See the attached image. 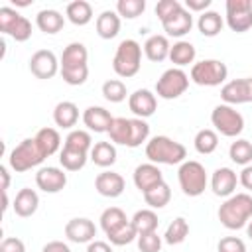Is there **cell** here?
Here are the masks:
<instances>
[{
    "mask_svg": "<svg viewBox=\"0 0 252 252\" xmlns=\"http://www.w3.org/2000/svg\"><path fill=\"white\" fill-rule=\"evenodd\" d=\"M0 177H2V191H8L10 187V173L6 165H0Z\"/></svg>",
    "mask_w": 252,
    "mask_h": 252,
    "instance_id": "obj_55",
    "label": "cell"
},
{
    "mask_svg": "<svg viewBox=\"0 0 252 252\" xmlns=\"http://www.w3.org/2000/svg\"><path fill=\"white\" fill-rule=\"evenodd\" d=\"M65 236L75 244H89L96 236V226L91 219L77 217L65 224Z\"/></svg>",
    "mask_w": 252,
    "mask_h": 252,
    "instance_id": "obj_12",
    "label": "cell"
},
{
    "mask_svg": "<svg viewBox=\"0 0 252 252\" xmlns=\"http://www.w3.org/2000/svg\"><path fill=\"white\" fill-rule=\"evenodd\" d=\"M87 252H112V246L104 240H93V242H89Z\"/></svg>",
    "mask_w": 252,
    "mask_h": 252,
    "instance_id": "obj_54",
    "label": "cell"
},
{
    "mask_svg": "<svg viewBox=\"0 0 252 252\" xmlns=\"http://www.w3.org/2000/svg\"><path fill=\"white\" fill-rule=\"evenodd\" d=\"M169 199H171V189L165 181L158 183L156 187L144 193V201L146 205H150V209H163L169 203Z\"/></svg>",
    "mask_w": 252,
    "mask_h": 252,
    "instance_id": "obj_32",
    "label": "cell"
},
{
    "mask_svg": "<svg viewBox=\"0 0 252 252\" xmlns=\"http://www.w3.org/2000/svg\"><path fill=\"white\" fill-rule=\"evenodd\" d=\"M146 158L156 165H175L185 161L187 150L183 144L171 140L169 136H154L150 142H146Z\"/></svg>",
    "mask_w": 252,
    "mask_h": 252,
    "instance_id": "obj_2",
    "label": "cell"
},
{
    "mask_svg": "<svg viewBox=\"0 0 252 252\" xmlns=\"http://www.w3.org/2000/svg\"><path fill=\"white\" fill-rule=\"evenodd\" d=\"M124 187H126L124 177L120 173H116V171H102L94 179V189L102 197H110V199L120 197L124 193Z\"/></svg>",
    "mask_w": 252,
    "mask_h": 252,
    "instance_id": "obj_17",
    "label": "cell"
},
{
    "mask_svg": "<svg viewBox=\"0 0 252 252\" xmlns=\"http://www.w3.org/2000/svg\"><path fill=\"white\" fill-rule=\"evenodd\" d=\"M169 49H171V45L167 41V35H159V33L150 35L146 39V43H144V53L154 63H161L163 59H167L169 57Z\"/></svg>",
    "mask_w": 252,
    "mask_h": 252,
    "instance_id": "obj_21",
    "label": "cell"
},
{
    "mask_svg": "<svg viewBox=\"0 0 252 252\" xmlns=\"http://www.w3.org/2000/svg\"><path fill=\"white\" fill-rule=\"evenodd\" d=\"M193 144H195V150H197L199 154L209 156V154H213V152L217 150V146H219V134H217L215 130H211V128H203V130H199V132L195 134Z\"/></svg>",
    "mask_w": 252,
    "mask_h": 252,
    "instance_id": "obj_34",
    "label": "cell"
},
{
    "mask_svg": "<svg viewBox=\"0 0 252 252\" xmlns=\"http://www.w3.org/2000/svg\"><path fill=\"white\" fill-rule=\"evenodd\" d=\"M106 134L110 136V142L112 144L128 146V140H130V118H124V116L114 118Z\"/></svg>",
    "mask_w": 252,
    "mask_h": 252,
    "instance_id": "obj_37",
    "label": "cell"
},
{
    "mask_svg": "<svg viewBox=\"0 0 252 252\" xmlns=\"http://www.w3.org/2000/svg\"><path fill=\"white\" fill-rule=\"evenodd\" d=\"M219 252H246V244L238 236H224L219 240Z\"/></svg>",
    "mask_w": 252,
    "mask_h": 252,
    "instance_id": "obj_48",
    "label": "cell"
},
{
    "mask_svg": "<svg viewBox=\"0 0 252 252\" xmlns=\"http://www.w3.org/2000/svg\"><path fill=\"white\" fill-rule=\"evenodd\" d=\"M222 26H224V20H222V16H220L219 12H215V10L203 12V14L199 16V20H197V28H199V32H201L205 37H215V35H219V33L222 32Z\"/></svg>",
    "mask_w": 252,
    "mask_h": 252,
    "instance_id": "obj_26",
    "label": "cell"
},
{
    "mask_svg": "<svg viewBox=\"0 0 252 252\" xmlns=\"http://www.w3.org/2000/svg\"><path fill=\"white\" fill-rule=\"evenodd\" d=\"M195 55H197L195 45L189 43V41H183V39L175 41V43L171 45V49H169V59H171V63H173L175 67H179V69L185 67V65H189V63H193V61H195Z\"/></svg>",
    "mask_w": 252,
    "mask_h": 252,
    "instance_id": "obj_28",
    "label": "cell"
},
{
    "mask_svg": "<svg viewBox=\"0 0 252 252\" xmlns=\"http://www.w3.org/2000/svg\"><path fill=\"white\" fill-rule=\"evenodd\" d=\"M161 26H163V32H165L169 37H183V35L189 33L191 28H193V16H191V12H189L187 8L181 6L173 16L165 18V20L161 22Z\"/></svg>",
    "mask_w": 252,
    "mask_h": 252,
    "instance_id": "obj_16",
    "label": "cell"
},
{
    "mask_svg": "<svg viewBox=\"0 0 252 252\" xmlns=\"http://www.w3.org/2000/svg\"><path fill=\"white\" fill-rule=\"evenodd\" d=\"M236 185H238V177H236L234 169H230V167H219V169H215V173L211 177V189H213V193L217 197L228 199L230 195H234Z\"/></svg>",
    "mask_w": 252,
    "mask_h": 252,
    "instance_id": "obj_15",
    "label": "cell"
},
{
    "mask_svg": "<svg viewBox=\"0 0 252 252\" xmlns=\"http://www.w3.org/2000/svg\"><path fill=\"white\" fill-rule=\"evenodd\" d=\"M150 136V126L144 118H130V140L128 148H138L144 142H148Z\"/></svg>",
    "mask_w": 252,
    "mask_h": 252,
    "instance_id": "obj_40",
    "label": "cell"
},
{
    "mask_svg": "<svg viewBox=\"0 0 252 252\" xmlns=\"http://www.w3.org/2000/svg\"><path fill=\"white\" fill-rule=\"evenodd\" d=\"M238 183H240L244 189L252 191V163L242 167V171H240V175H238Z\"/></svg>",
    "mask_w": 252,
    "mask_h": 252,
    "instance_id": "obj_51",
    "label": "cell"
},
{
    "mask_svg": "<svg viewBox=\"0 0 252 252\" xmlns=\"http://www.w3.org/2000/svg\"><path fill=\"white\" fill-rule=\"evenodd\" d=\"M30 71L37 79H53L61 71V61H57L51 49H39L30 57Z\"/></svg>",
    "mask_w": 252,
    "mask_h": 252,
    "instance_id": "obj_10",
    "label": "cell"
},
{
    "mask_svg": "<svg viewBox=\"0 0 252 252\" xmlns=\"http://www.w3.org/2000/svg\"><path fill=\"white\" fill-rule=\"evenodd\" d=\"M126 222H128L126 213H124L120 207H108V209H104L102 215H100V228H102L106 234H110L112 230L120 228V226L126 224Z\"/></svg>",
    "mask_w": 252,
    "mask_h": 252,
    "instance_id": "obj_33",
    "label": "cell"
},
{
    "mask_svg": "<svg viewBox=\"0 0 252 252\" xmlns=\"http://www.w3.org/2000/svg\"><path fill=\"white\" fill-rule=\"evenodd\" d=\"M41 252H71V248L65 242H61V240H51V242H47L43 246Z\"/></svg>",
    "mask_w": 252,
    "mask_h": 252,
    "instance_id": "obj_53",
    "label": "cell"
},
{
    "mask_svg": "<svg viewBox=\"0 0 252 252\" xmlns=\"http://www.w3.org/2000/svg\"><path fill=\"white\" fill-rule=\"evenodd\" d=\"M20 18V14L10 8V6H2L0 8V32L2 33H8V30L14 26V22Z\"/></svg>",
    "mask_w": 252,
    "mask_h": 252,
    "instance_id": "obj_49",
    "label": "cell"
},
{
    "mask_svg": "<svg viewBox=\"0 0 252 252\" xmlns=\"http://www.w3.org/2000/svg\"><path fill=\"white\" fill-rule=\"evenodd\" d=\"M128 106L136 114V118H148L158 108V98L148 89H138L128 96Z\"/></svg>",
    "mask_w": 252,
    "mask_h": 252,
    "instance_id": "obj_14",
    "label": "cell"
},
{
    "mask_svg": "<svg viewBox=\"0 0 252 252\" xmlns=\"http://www.w3.org/2000/svg\"><path fill=\"white\" fill-rule=\"evenodd\" d=\"M246 234L250 236V240H252V219L248 220V224H246Z\"/></svg>",
    "mask_w": 252,
    "mask_h": 252,
    "instance_id": "obj_57",
    "label": "cell"
},
{
    "mask_svg": "<svg viewBox=\"0 0 252 252\" xmlns=\"http://www.w3.org/2000/svg\"><path fill=\"white\" fill-rule=\"evenodd\" d=\"M181 6H183V4H181L179 0H159V2L156 4V16L159 18V22H163L165 18L173 16Z\"/></svg>",
    "mask_w": 252,
    "mask_h": 252,
    "instance_id": "obj_47",
    "label": "cell"
},
{
    "mask_svg": "<svg viewBox=\"0 0 252 252\" xmlns=\"http://www.w3.org/2000/svg\"><path fill=\"white\" fill-rule=\"evenodd\" d=\"M228 156L236 165H242V167L250 165V161H252V144L248 140H244V138H238V140H234L230 144Z\"/></svg>",
    "mask_w": 252,
    "mask_h": 252,
    "instance_id": "obj_35",
    "label": "cell"
},
{
    "mask_svg": "<svg viewBox=\"0 0 252 252\" xmlns=\"http://www.w3.org/2000/svg\"><path fill=\"white\" fill-rule=\"evenodd\" d=\"M65 16L75 26H87L93 20V6L89 2H85V0L69 2L67 10H65Z\"/></svg>",
    "mask_w": 252,
    "mask_h": 252,
    "instance_id": "obj_27",
    "label": "cell"
},
{
    "mask_svg": "<svg viewBox=\"0 0 252 252\" xmlns=\"http://www.w3.org/2000/svg\"><path fill=\"white\" fill-rule=\"evenodd\" d=\"M144 10H146V0H118L116 2V14L126 20H134L142 16Z\"/></svg>",
    "mask_w": 252,
    "mask_h": 252,
    "instance_id": "obj_41",
    "label": "cell"
},
{
    "mask_svg": "<svg viewBox=\"0 0 252 252\" xmlns=\"http://www.w3.org/2000/svg\"><path fill=\"white\" fill-rule=\"evenodd\" d=\"M2 203H4L2 205V211H6L8 209V195H6V191H2Z\"/></svg>",
    "mask_w": 252,
    "mask_h": 252,
    "instance_id": "obj_56",
    "label": "cell"
},
{
    "mask_svg": "<svg viewBox=\"0 0 252 252\" xmlns=\"http://www.w3.org/2000/svg\"><path fill=\"white\" fill-rule=\"evenodd\" d=\"M91 159L98 167H110L116 161V148L112 142H96L91 150Z\"/></svg>",
    "mask_w": 252,
    "mask_h": 252,
    "instance_id": "obj_30",
    "label": "cell"
},
{
    "mask_svg": "<svg viewBox=\"0 0 252 252\" xmlns=\"http://www.w3.org/2000/svg\"><path fill=\"white\" fill-rule=\"evenodd\" d=\"M250 2H252V0H250Z\"/></svg>",
    "mask_w": 252,
    "mask_h": 252,
    "instance_id": "obj_58",
    "label": "cell"
},
{
    "mask_svg": "<svg viewBox=\"0 0 252 252\" xmlns=\"http://www.w3.org/2000/svg\"><path fill=\"white\" fill-rule=\"evenodd\" d=\"M35 185L45 193H59L67 185V173L53 165L41 167L35 173Z\"/></svg>",
    "mask_w": 252,
    "mask_h": 252,
    "instance_id": "obj_13",
    "label": "cell"
},
{
    "mask_svg": "<svg viewBox=\"0 0 252 252\" xmlns=\"http://www.w3.org/2000/svg\"><path fill=\"white\" fill-rule=\"evenodd\" d=\"M252 219V195L234 193L219 207V220L228 230H238Z\"/></svg>",
    "mask_w": 252,
    "mask_h": 252,
    "instance_id": "obj_1",
    "label": "cell"
},
{
    "mask_svg": "<svg viewBox=\"0 0 252 252\" xmlns=\"http://www.w3.org/2000/svg\"><path fill=\"white\" fill-rule=\"evenodd\" d=\"M161 181H163V173L156 163H140L134 169V185L142 193L150 191L152 187H156Z\"/></svg>",
    "mask_w": 252,
    "mask_h": 252,
    "instance_id": "obj_18",
    "label": "cell"
},
{
    "mask_svg": "<svg viewBox=\"0 0 252 252\" xmlns=\"http://www.w3.org/2000/svg\"><path fill=\"white\" fill-rule=\"evenodd\" d=\"M59 163H61L63 169H67V171H79V169H83L85 163H87V154L63 146V150H61V154H59Z\"/></svg>",
    "mask_w": 252,
    "mask_h": 252,
    "instance_id": "obj_38",
    "label": "cell"
},
{
    "mask_svg": "<svg viewBox=\"0 0 252 252\" xmlns=\"http://www.w3.org/2000/svg\"><path fill=\"white\" fill-rule=\"evenodd\" d=\"M106 236H108L110 244H114V246H126V244H130V242H134V240L138 238V232H136L134 224L128 220L126 224H122L120 228L112 230V232L106 234Z\"/></svg>",
    "mask_w": 252,
    "mask_h": 252,
    "instance_id": "obj_42",
    "label": "cell"
},
{
    "mask_svg": "<svg viewBox=\"0 0 252 252\" xmlns=\"http://www.w3.org/2000/svg\"><path fill=\"white\" fill-rule=\"evenodd\" d=\"M65 148H71V150H77V152H85L89 154L93 150V138L87 130H71L65 138Z\"/></svg>",
    "mask_w": 252,
    "mask_h": 252,
    "instance_id": "obj_39",
    "label": "cell"
},
{
    "mask_svg": "<svg viewBox=\"0 0 252 252\" xmlns=\"http://www.w3.org/2000/svg\"><path fill=\"white\" fill-rule=\"evenodd\" d=\"M177 181H179L181 191L187 197H199L207 189V171H205L203 163H199L195 159H189V161H183L179 165Z\"/></svg>",
    "mask_w": 252,
    "mask_h": 252,
    "instance_id": "obj_4",
    "label": "cell"
},
{
    "mask_svg": "<svg viewBox=\"0 0 252 252\" xmlns=\"http://www.w3.org/2000/svg\"><path fill=\"white\" fill-rule=\"evenodd\" d=\"M189 234V222L183 219V217H177L169 222V226L165 228V234H163V240L167 244H181Z\"/></svg>",
    "mask_w": 252,
    "mask_h": 252,
    "instance_id": "obj_36",
    "label": "cell"
},
{
    "mask_svg": "<svg viewBox=\"0 0 252 252\" xmlns=\"http://www.w3.org/2000/svg\"><path fill=\"white\" fill-rule=\"evenodd\" d=\"M211 6V0H185V8L189 12H207V8Z\"/></svg>",
    "mask_w": 252,
    "mask_h": 252,
    "instance_id": "obj_52",
    "label": "cell"
},
{
    "mask_svg": "<svg viewBox=\"0 0 252 252\" xmlns=\"http://www.w3.org/2000/svg\"><path fill=\"white\" fill-rule=\"evenodd\" d=\"M59 73H61V77H63V81H65L67 85L79 87V85H83V83L87 81V77H89V65L71 67V69H61Z\"/></svg>",
    "mask_w": 252,
    "mask_h": 252,
    "instance_id": "obj_44",
    "label": "cell"
},
{
    "mask_svg": "<svg viewBox=\"0 0 252 252\" xmlns=\"http://www.w3.org/2000/svg\"><path fill=\"white\" fill-rule=\"evenodd\" d=\"M220 98L224 100V104H230V106L252 102V77L224 83V87L220 89Z\"/></svg>",
    "mask_w": 252,
    "mask_h": 252,
    "instance_id": "obj_11",
    "label": "cell"
},
{
    "mask_svg": "<svg viewBox=\"0 0 252 252\" xmlns=\"http://www.w3.org/2000/svg\"><path fill=\"white\" fill-rule=\"evenodd\" d=\"M6 35H10V37L16 39V41H28L30 35H32V24H30V20H28L26 16H20V18L14 22V26L8 30Z\"/></svg>",
    "mask_w": 252,
    "mask_h": 252,
    "instance_id": "obj_45",
    "label": "cell"
},
{
    "mask_svg": "<svg viewBox=\"0 0 252 252\" xmlns=\"http://www.w3.org/2000/svg\"><path fill=\"white\" fill-rule=\"evenodd\" d=\"M142 67V45L136 39H122L116 47L112 69L118 77L130 79L134 77Z\"/></svg>",
    "mask_w": 252,
    "mask_h": 252,
    "instance_id": "obj_3",
    "label": "cell"
},
{
    "mask_svg": "<svg viewBox=\"0 0 252 252\" xmlns=\"http://www.w3.org/2000/svg\"><path fill=\"white\" fill-rule=\"evenodd\" d=\"M126 85L120 81V79H108L104 85H102V96L108 100V102H122L126 98Z\"/></svg>",
    "mask_w": 252,
    "mask_h": 252,
    "instance_id": "obj_43",
    "label": "cell"
},
{
    "mask_svg": "<svg viewBox=\"0 0 252 252\" xmlns=\"http://www.w3.org/2000/svg\"><path fill=\"white\" fill-rule=\"evenodd\" d=\"M120 32V16L112 10H104L96 18V33L102 39H112Z\"/></svg>",
    "mask_w": 252,
    "mask_h": 252,
    "instance_id": "obj_24",
    "label": "cell"
},
{
    "mask_svg": "<svg viewBox=\"0 0 252 252\" xmlns=\"http://www.w3.org/2000/svg\"><path fill=\"white\" fill-rule=\"evenodd\" d=\"M89 51L81 41H73L63 49L61 55V69H71V67H81L87 65Z\"/></svg>",
    "mask_w": 252,
    "mask_h": 252,
    "instance_id": "obj_25",
    "label": "cell"
},
{
    "mask_svg": "<svg viewBox=\"0 0 252 252\" xmlns=\"http://www.w3.org/2000/svg\"><path fill=\"white\" fill-rule=\"evenodd\" d=\"M77 120H79V108H77L75 102L61 100V102L55 104V108H53V122L59 128L69 130V128H73L77 124Z\"/></svg>",
    "mask_w": 252,
    "mask_h": 252,
    "instance_id": "obj_22",
    "label": "cell"
},
{
    "mask_svg": "<svg viewBox=\"0 0 252 252\" xmlns=\"http://www.w3.org/2000/svg\"><path fill=\"white\" fill-rule=\"evenodd\" d=\"M45 159V156L41 154L35 138H26L22 140L8 156V163L16 173H24L32 167H37L41 161Z\"/></svg>",
    "mask_w": 252,
    "mask_h": 252,
    "instance_id": "obj_5",
    "label": "cell"
},
{
    "mask_svg": "<svg viewBox=\"0 0 252 252\" xmlns=\"http://www.w3.org/2000/svg\"><path fill=\"white\" fill-rule=\"evenodd\" d=\"M226 26L244 33L252 28V2L250 0H226Z\"/></svg>",
    "mask_w": 252,
    "mask_h": 252,
    "instance_id": "obj_9",
    "label": "cell"
},
{
    "mask_svg": "<svg viewBox=\"0 0 252 252\" xmlns=\"http://www.w3.org/2000/svg\"><path fill=\"white\" fill-rule=\"evenodd\" d=\"M114 116L104 108V106H89L85 112H83V122L89 130L93 132H108L110 124H112Z\"/></svg>",
    "mask_w": 252,
    "mask_h": 252,
    "instance_id": "obj_19",
    "label": "cell"
},
{
    "mask_svg": "<svg viewBox=\"0 0 252 252\" xmlns=\"http://www.w3.org/2000/svg\"><path fill=\"white\" fill-rule=\"evenodd\" d=\"M35 24H37V28H39L43 33L53 35V33H57V32L63 30V26H65V18H63L61 12L47 8V10H39V12H37V16H35Z\"/></svg>",
    "mask_w": 252,
    "mask_h": 252,
    "instance_id": "obj_23",
    "label": "cell"
},
{
    "mask_svg": "<svg viewBox=\"0 0 252 252\" xmlns=\"http://www.w3.org/2000/svg\"><path fill=\"white\" fill-rule=\"evenodd\" d=\"M33 138H35V142H37V146H39V150H41V154L45 158L53 156L61 146V136H59V132L55 128H47L45 126V128L37 130V134Z\"/></svg>",
    "mask_w": 252,
    "mask_h": 252,
    "instance_id": "obj_29",
    "label": "cell"
},
{
    "mask_svg": "<svg viewBox=\"0 0 252 252\" xmlns=\"http://www.w3.org/2000/svg\"><path fill=\"white\" fill-rule=\"evenodd\" d=\"M0 252H26V244L16 236H8L0 242Z\"/></svg>",
    "mask_w": 252,
    "mask_h": 252,
    "instance_id": "obj_50",
    "label": "cell"
},
{
    "mask_svg": "<svg viewBox=\"0 0 252 252\" xmlns=\"http://www.w3.org/2000/svg\"><path fill=\"white\" fill-rule=\"evenodd\" d=\"M136 240H138V250L140 252H159L161 250V236L158 232L140 234Z\"/></svg>",
    "mask_w": 252,
    "mask_h": 252,
    "instance_id": "obj_46",
    "label": "cell"
},
{
    "mask_svg": "<svg viewBox=\"0 0 252 252\" xmlns=\"http://www.w3.org/2000/svg\"><path fill=\"white\" fill-rule=\"evenodd\" d=\"M226 75H228V69L222 61L203 59L199 63H193L189 79L195 85H201V87H219L220 83L226 81Z\"/></svg>",
    "mask_w": 252,
    "mask_h": 252,
    "instance_id": "obj_7",
    "label": "cell"
},
{
    "mask_svg": "<svg viewBox=\"0 0 252 252\" xmlns=\"http://www.w3.org/2000/svg\"><path fill=\"white\" fill-rule=\"evenodd\" d=\"M211 124L226 138H236L244 130V116L230 104H217L211 112Z\"/></svg>",
    "mask_w": 252,
    "mask_h": 252,
    "instance_id": "obj_6",
    "label": "cell"
},
{
    "mask_svg": "<svg viewBox=\"0 0 252 252\" xmlns=\"http://www.w3.org/2000/svg\"><path fill=\"white\" fill-rule=\"evenodd\" d=\"M39 207V197L33 189L30 187H24L16 193V199H14V213L22 219H28L32 217Z\"/></svg>",
    "mask_w": 252,
    "mask_h": 252,
    "instance_id": "obj_20",
    "label": "cell"
},
{
    "mask_svg": "<svg viewBox=\"0 0 252 252\" xmlns=\"http://www.w3.org/2000/svg\"><path fill=\"white\" fill-rule=\"evenodd\" d=\"M130 222L134 224L138 236H140V234L156 232V230H158V224H159L158 215L154 213V209H142V211H136Z\"/></svg>",
    "mask_w": 252,
    "mask_h": 252,
    "instance_id": "obj_31",
    "label": "cell"
},
{
    "mask_svg": "<svg viewBox=\"0 0 252 252\" xmlns=\"http://www.w3.org/2000/svg\"><path fill=\"white\" fill-rule=\"evenodd\" d=\"M189 87V75L179 69V67H171L167 71L161 73V77L156 83V94L159 98L165 100H173L177 96H181Z\"/></svg>",
    "mask_w": 252,
    "mask_h": 252,
    "instance_id": "obj_8",
    "label": "cell"
}]
</instances>
